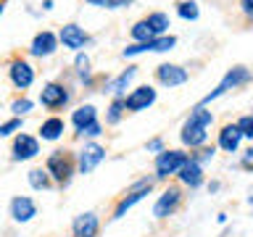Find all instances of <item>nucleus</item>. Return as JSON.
I'll return each mask as SVG.
<instances>
[{
  "mask_svg": "<svg viewBox=\"0 0 253 237\" xmlns=\"http://www.w3.org/2000/svg\"><path fill=\"white\" fill-rule=\"evenodd\" d=\"M74 161H77V174L87 177V174H92L103 161H106V148H103L100 142H95V140H87L84 145L74 153Z\"/></svg>",
  "mask_w": 253,
  "mask_h": 237,
  "instance_id": "obj_5",
  "label": "nucleus"
},
{
  "mask_svg": "<svg viewBox=\"0 0 253 237\" xmlns=\"http://www.w3.org/2000/svg\"><path fill=\"white\" fill-rule=\"evenodd\" d=\"M74 74H77V79L82 82L84 87H92V61H90V55L87 53H77L74 55Z\"/></svg>",
  "mask_w": 253,
  "mask_h": 237,
  "instance_id": "obj_23",
  "label": "nucleus"
},
{
  "mask_svg": "<svg viewBox=\"0 0 253 237\" xmlns=\"http://www.w3.org/2000/svg\"><path fill=\"white\" fill-rule=\"evenodd\" d=\"M177 16L185 21H198V16H201V8H198L195 0H179L177 3Z\"/></svg>",
  "mask_w": 253,
  "mask_h": 237,
  "instance_id": "obj_28",
  "label": "nucleus"
},
{
  "mask_svg": "<svg viewBox=\"0 0 253 237\" xmlns=\"http://www.w3.org/2000/svg\"><path fill=\"white\" fill-rule=\"evenodd\" d=\"M187 69L185 66H179V63H158L156 66V82L161 84V87H182V84H187Z\"/></svg>",
  "mask_w": 253,
  "mask_h": 237,
  "instance_id": "obj_12",
  "label": "nucleus"
},
{
  "mask_svg": "<svg viewBox=\"0 0 253 237\" xmlns=\"http://www.w3.org/2000/svg\"><path fill=\"white\" fill-rule=\"evenodd\" d=\"M156 185V177H140L137 182H132L129 190L119 198V203L114 205V213H111V221H119V219H124V213L134 208L140 200H145V198L150 195V190H153Z\"/></svg>",
  "mask_w": 253,
  "mask_h": 237,
  "instance_id": "obj_2",
  "label": "nucleus"
},
{
  "mask_svg": "<svg viewBox=\"0 0 253 237\" xmlns=\"http://www.w3.org/2000/svg\"><path fill=\"white\" fill-rule=\"evenodd\" d=\"M134 77H137V66H126L122 74H116L114 79H106V84H103V92L114 95V98H124V95H126V87L132 84Z\"/></svg>",
  "mask_w": 253,
  "mask_h": 237,
  "instance_id": "obj_18",
  "label": "nucleus"
},
{
  "mask_svg": "<svg viewBox=\"0 0 253 237\" xmlns=\"http://www.w3.org/2000/svg\"><path fill=\"white\" fill-rule=\"evenodd\" d=\"M90 5H95V8H103V0H87Z\"/></svg>",
  "mask_w": 253,
  "mask_h": 237,
  "instance_id": "obj_40",
  "label": "nucleus"
},
{
  "mask_svg": "<svg viewBox=\"0 0 253 237\" xmlns=\"http://www.w3.org/2000/svg\"><path fill=\"white\" fill-rule=\"evenodd\" d=\"M63 132H66V121H63L61 116H50V118H45V121L40 124L37 137L42 142H58L63 137Z\"/></svg>",
  "mask_w": 253,
  "mask_h": 237,
  "instance_id": "obj_20",
  "label": "nucleus"
},
{
  "mask_svg": "<svg viewBox=\"0 0 253 237\" xmlns=\"http://www.w3.org/2000/svg\"><path fill=\"white\" fill-rule=\"evenodd\" d=\"M100 235V216L95 211L77 213L71 221V237H98Z\"/></svg>",
  "mask_w": 253,
  "mask_h": 237,
  "instance_id": "obj_17",
  "label": "nucleus"
},
{
  "mask_svg": "<svg viewBox=\"0 0 253 237\" xmlns=\"http://www.w3.org/2000/svg\"><path fill=\"white\" fill-rule=\"evenodd\" d=\"M42 8L45 11H53V0H42Z\"/></svg>",
  "mask_w": 253,
  "mask_h": 237,
  "instance_id": "obj_39",
  "label": "nucleus"
},
{
  "mask_svg": "<svg viewBox=\"0 0 253 237\" xmlns=\"http://www.w3.org/2000/svg\"><path fill=\"white\" fill-rule=\"evenodd\" d=\"M124 114H126L124 98H114V100H111V106L106 108V126H116L124 118Z\"/></svg>",
  "mask_w": 253,
  "mask_h": 237,
  "instance_id": "obj_26",
  "label": "nucleus"
},
{
  "mask_svg": "<svg viewBox=\"0 0 253 237\" xmlns=\"http://www.w3.org/2000/svg\"><path fill=\"white\" fill-rule=\"evenodd\" d=\"M74 134H77V137H82V140H98L100 134H103V124L95 121V124L84 126V129H79V132H74Z\"/></svg>",
  "mask_w": 253,
  "mask_h": 237,
  "instance_id": "obj_33",
  "label": "nucleus"
},
{
  "mask_svg": "<svg viewBox=\"0 0 253 237\" xmlns=\"http://www.w3.org/2000/svg\"><path fill=\"white\" fill-rule=\"evenodd\" d=\"M248 205H253V195H248Z\"/></svg>",
  "mask_w": 253,
  "mask_h": 237,
  "instance_id": "obj_42",
  "label": "nucleus"
},
{
  "mask_svg": "<svg viewBox=\"0 0 253 237\" xmlns=\"http://www.w3.org/2000/svg\"><path fill=\"white\" fill-rule=\"evenodd\" d=\"M145 150H148V153H153V156H158L161 150H166V145H164V140H161V137H153V140H148Z\"/></svg>",
  "mask_w": 253,
  "mask_h": 237,
  "instance_id": "obj_35",
  "label": "nucleus"
},
{
  "mask_svg": "<svg viewBox=\"0 0 253 237\" xmlns=\"http://www.w3.org/2000/svg\"><path fill=\"white\" fill-rule=\"evenodd\" d=\"M240 142H243V134L237 129V124H224L219 129V137H216V145L227 153H237L240 150Z\"/></svg>",
  "mask_w": 253,
  "mask_h": 237,
  "instance_id": "obj_21",
  "label": "nucleus"
},
{
  "mask_svg": "<svg viewBox=\"0 0 253 237\" xmlns=\"http://www.w3.org/2000/svg\"><path fill=\"white\" fill-rule=\"evenodd\" d=\"M8 216H11L16 224H29L32 219L37 216V203L32 200L29 195H16L8 203Z\"/></svg>",
  "mask_w": 253,
  "mask_h": 237,
  "instance_id": "obj_15",
  "label": "nucleus"
},
{
  "mask_svg": "<svg viewBox=\"0 0 253 237\" xmlns=\"http://www.w3.org/2000/svg\"><path fill=\"white\" fill-rule=\"evenodd\" d=\"M179 140H182V145L190 148V150H198V148L209 145V126L198 124L187 116L185 124H182V129H179Z\"/></svg>",
  "mask_w": 253,
  "mask_h": 237,
  "instance_id": "obj_11",
  "label": "nucleus"
},
{
  "mask_svg": "<svg viewBox=\"0 0 253 237\" xmlns=\"http://www.w3.org/2000/svg\"><path fill=\"white\" fill-rule=\"evenodd\" d=\"M177 179H179L182 187H190V190L201 187L203 182H206V177H203V166L198 163V161H193V158H187V163L179 169Z\"/></svg>",
  "mask_w": 253,
  "mask_h": 237,
  "instance_id": "obj_19",
  "label": "nucleus"
},
{
  "mask_svg": "<svg viewBox=\"0 0 253 237\" xmlns=\"http://www.w3.org/2000/svg\"><path fill=\"white\" fill-rule=\"evenodd\" d=\"M45 171L50 174L53 185L69 187L71 179H74V174H77L74 153H71V150H53V153L45 158Z\"/></svg>",
  "mask_w": 253,
  "mask_h": 237,
  "instance_id": "obj_1",
  "label": "nucleus"
},
{
  "mask_svg": "<svg viewBox=\"0 0 253 237\" xmlns=\"http://www.w3.org/2000/svg\"><path fill=\"white\" fill-rule=\"evenodd\" d=\"M58 42L66 47V50L71 53H82L87 45H92V37H90V32H87L84 27H79V24H63L61 32H58Z\"/></svg>",
  "mask_w": 253,
  "mask_h": 237,
  "instance_id": "obj_8",
  "label": "nucleus"
},
{
  "mask_svg": "<svg viewBox=\"0 0 253 237\" xmlns=\"http://www.w3.org/2000/svg\"><path fill=\"white\" fill-rule=\"evenodd\" d=\"M156 90L150 84H142V87H134L129 95H124V108L129 114H140V111H148L150 106L156 103Z\"/></svg>",
  "mask_w": 253,
  "mask_h": 237,
  "instance_id": "obj_14",
  "label": "nucleus"
},
{
  "mask_svg": "<svg viewBox=\"0 0 253 237\" xmlns=\"http://www.w3.org/2000/svg\"><path fill=\"white\" fill-rule=\"evenodd\" d=\"M134 0H103V8L106 11H119V8H129Z\"/></svg>",
  "mask_w": 253,
  "mask_h": 237,
  "instance_id": "obj_34",
  "label": "nucleus"
},
{
  "mask_svg": "<svg viewBox=\"0 0 253 237\" xmlns=\"http://www.w3.org/2000/svg\"><path fill=\"white\" fill-rule=\"evenodd\" d=\"M190 158H193V161H198L201 166H206V163H211L213 158H216V148H213V145H203V148L193 150V153H190Z\"/></svg>",
  "mask_w": 253,
  "mask_h": 237,
  "instance_id": "obj_29",
  "label": "nucleus"
},
{
  "mask_svg": "<svg viewBox=\"0 0 253 237\" xmlns=\"http://www.w3.org/2000/svg\"><path fill=\"white\" fill-rule=\"evenodd\" d=\"M3 13H5V0H0V19H3Z\"/></svg>",
  "mask_w": 253,
  "mask_h": 237,
  "instance_id": "obj_41",
  "label": "nucleus"
},
{
  "mask_svg": "<svg viewBox=\"0 0 253 237\" xmlns=\"http://www.w3.org/2000/svg\"><path fill=\"white\" fill-rule=\"evenodd\" d=\"M71 103V92L66 84L61 82H47L42 90H40V106L47 111H61Z\"/></svg>",
  "mask_w": 253,
  "mask_h": 237,
  "instance_id": "obj_9",
  "label": "nucleus"
},
{
  "mask_svg": "<svg viewBox=\"0 0 253 237\" xmlns=\"http://www.w3.org/2000/svg\"><path fill=\"white\" fill-rule=\"evenodd\" d=\"M182 200H185V193H182L179 185H169L161 195L156 198L153 203V219H169L179 211Z\"/></svg>",
  "mask_w": 253,
  "mask_h": 237,
  "instance_id": "obj_7",
  "label": "nucleus"
},
{
  "mask_svg": "<svg viewBox=\"0 0 253 237\" xmlns=\"http://www.w3.org/2000/svg\"><path fill=\"white\" fill-rule=\"evenodd\" d=\"M95 121H100L98 118V108L92 106V103H84V106H77L71 111V124H74V129H84V126H90Z\"/></svg>",
  "mask_w": 253,
  "mask_h": 237,
  "instance_id": "obj_22",
  "label": "nucleus"
},
{
  "mask_svg": "<svg viewBox=\"0 0 253 237\" xmlns=\"http://www.w3.org/2000/svg\"><path fill=\"white\" fill-rule=\"evenodd\" d=\"M40 156V137L35 134H27V132H19L13 137V145H11V161L13 163H24V161H32V158Z\"/></svg>",
  "mask_w": 253,
  "mask_h": 237,
  "instance_id": "obj_10",
  "label": "nucleus"
},
{
  "mask_svg": "<svg viewBox=\"0 0 253 237\" xmlns=\"http://www.w3.org/2000/svg\"><path fill=\"white\" fill-rule=\"evenodd\" d=\"M32 108H35V103H32L29 98H24V95L11 103V114H13L16 118H24L27 114H32Z\"/></svg>",
  "mask_w": 253,
  "mask_h": 237,
  "instance_id": "obj_30",
  "label": "nucleus"
},
{
  "mask_svg": "<svg viewBox=\"0 0 253 237\" xmlns=\"http://www.w3.org/2000/svg\"><path fill=\"white\" fill-rule=\"evenodd\" d=\"M145 21L150 24V29L156 32V37L169 35V27H171L169 13H164V11H153V13H148V16H145Z\"/></svg>",
  "mask_w": 253,
  "mask_h": 237,
  "instance_id": "obj_25",
  "label": "nucleus"
},
{
  "mask_svg": "<svg viewBox=\"0 0 253 237\" xmlns=\"http://www.w3.org/2000/svg\"><path fill=\"white\" fill-rule=\"evenodd\" d=\"M27 182H29L32 190H37V193H42V190H50V187H53V179H50V174L45 171V166H35V169H29Z\"/></svg>",
  "mask_w": 253,
  "mask_h": 237,
  "instance_id": "obj_24",
  "label": "nucleus"
},
{
  "mask_svg": "<svg viewBox=\"0 0 253 237\" xmlns=\"http://www.w3.org/2000/svg\"><path fill=\"white\" fill-rule=\"evenodd\" d=\"M219 187H221V182H216V179L209 182V193H219Z\"/></svg>",
  "mask_w": 253,
  "mask_h": 237,
  "instance_id": "obj_38",
  "label": "nucleus"
},
{
  "mask_svg": "<svg viewBox=\"0 0 253 237\" xmlns=\"http://www.w3.org/2000/svg\"><path fill=\"white\" fill-rule=\"evenodd\" d=\"M251 79H253L251 69H245V66H232L224 77H221V82L216 84V90H211V92L201 100V106H211V103H213V100H219L221 95H227L229 90H237V87L248 84Z\"/></svg>",
  "mask_w": 253,
  "mask_h": 237,
  "instance_id": "obj_4",
  "label": "nucleus"
},
{
  "mask_svg": "<svg viewBox=\"0 0 253 237\" xmlns=\"http://www.w3.org/2000/svg\"><path fill=\"white\" fill-rule=\"evenodd\" d=\"M187 158L190 153L187 150H182V148H166L161 150V153L156 156V161H153V177L156 179H169V177H177L179 169L187 163Z\"/></svg>",
  "mask_w": 253,
  "mask_h": 237,
  "instance_id": "obj_3",
  "label": "nucleus"
},
{
  "mask_svg": "<svg viewBox=\"0 0 253 237\" xmlns=\"http://www.w3.org/2000/svg\"><path fill=\"white\" fill-rule=\"evenodd\" d=\"M240 169H245V171H253V148L243 150V156H240Z\"/></svg>",
  "mask_w": 253,
  "mask_h": 237,
  "instance_id": "obj_36",
  "label": "nucleus"
},
{
  "mask_svg": "<svg viewBox=\"0 0 253 237\" xmlns=\"http://www.w3.org/2000/svg\"><path fill=\"white\" fill-rule=\"evenodd\" d=\"M235 124H237V129H240V134H243L245 140H253V114L240 116Z\"/></svg>",
  "mask_w": 253,
  "mask_h": 237,
  "instance_id": "obj_32",
  "label": "nucleus"
},
{
  "mask_svg": "<svg viewBox=\"0 0 253 237\" xmlns=\"http://www.w3.org/2000/svg\"><path fill=\"white\" fill-rule=\"evenodd\" d=\"M8 79H11V84L16 90H29L32 84H35V69H32L29 61L24 58H13L8 63Z\"/></svg>",
  "mask_w": 253,
  "mask_h": 237,
  "instance_id": "obj_13",
  "label": "nucleus"
},
{
  "mask_svg": "<svg viewBox=\"0 0 253 237\" xmlns=\"http://www.w3.org/2000/svg\"><path fill=\"white\" fill-rule=\"evenodd\" d=\"M240 11L245 19H253V0H240Z\"/></svg>",
  "mask_w": 253,
  "mask_h": 237,
  "instance_id": "obj_37",
  "label": "nucleus"
},
{
  "mask_svg": "<svg viewBox=\"0 0 253 237\" xmlns=\"http://www.w3.org/2000/svg\"><path fill=\"white\" fill-rule=\"evenodd\" d=\"M58 35L50 29H42L37 32L35 37H32V45H29V55H35V58H50V55L58 50Z\"/></svg>",
  "mask_w": 253,
  "mask_h": 237,
  "instance_id": "obj_16",
  "label": "nucleus"
},
{
  "mask_svg": "<svg viewBox=\"0 0 253 237\" xmlns=\"http://www.w3.org/2000/svg\"><path fill=\"white\" fill-rule=\"evenodd\" d=\"M177 47V37L174 35H161V37H153V40H145V42H132L126 45L122 55L124 58H134V55H142V53H169Z\"/></svg>",
  "mask_w": 253,
  "mask_h": 237,
  "instance_id": "obj_6",
  "label": "nucleus"
},
{
  "mask_svg": "<svg viewBox=\"0 0 253 237\" xmlns=\"http://www.w3.org/2000/svg\"><path fill=\"white\" fill-rule=\"evenodd\" d=\"M24 129V118H8V121L0 124V137H11L13 132H21Z\"/></svg>",
  "mask_w": 253,
  "mask_h": 237,
  "instance_id": "obj_31",
  "label": "nucleus"
},
{
  "mask_svg": "<svg viewBox=\"0 0 253 237\" xmlns=\"http://www.w3.org/2000/svg\"><path fill=\"white\" fill-rule=\"evenodd\" d=\"M129 37L134 40V42H145V40H153V37H156V32L150 29V24H148L145 19H140V21H134V24H132Z\"/></svg>",
  "mask_w": 253,
  "mask_h": 237,
  "instance_id": "obj_27",
  "label": "nucleus"
}]
</instances>
